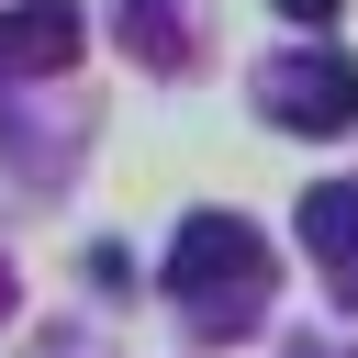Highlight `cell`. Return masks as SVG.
<instances>
[{
	"label": "cell",
	"instance_id": "6da1fadb",
	"mask_svg": "<svg viewBox=\"0 0 358 358\" xmlns=\"http://www.w3.org/2000/svg\"><path fill=\"white\" fill-rule=\"evenodd\" d=\"M168 302L213 336H235L257 302H268V235L246 213H179L168 235Z\"/></svg>",
	"mask_w": 358,
	"mask_h": 358
},
{
	"label": "cell",
	"instance_id": "7a4b0ae2",
	"mask_svg": "<svg viewBox=\"0 0 358 358\" xmlns=\"http://www.w3.org/2000/svg\"><path fill=\"white\" fill-rule=\"evenodd\" d=\"M257 101H268V123H291V134H347V123H358V67L324 56V45H302V56H280V67L257 78Z\"/></svg>",
	"mask_w": 358,
	"mask_h": 358
},
{
	"label": "cell",
	"instance_id": "3957f363",
	"mask_svg": "<svg viewBox=\"0 0 358 358\" xmlns=\"http://www.w3.org/2000/svg\"><path fill=\"white\" fill-rule=\"evenodd\" d=\"M78 0H11L0 11V67H22V78H45V67H67L78 56Z\"/></svg>",
	"mask_w": 358,
	"mask_h": 358
},
{
	"label": "cell",
	"instance_id": "277c9868",
	"mask_svg": "<svg viewBox=\"0 0 358 358\" xmlns=\"http://www.w3.org/2000/svg\"><path fill=\"white\" fill-rule=\"evenodd\" d=\"M302 246H324V257H336V280H347V302H358V179L302 190Z\"/></svg>",
	"mask_w": 358,
	"mask_h": 358
},
{
	"label": "cell",
	"instance_id": "5b68a950",
	"mask_svg": "<svg viewBox=\"0 0 358 358\" xmlns=\"http://www.w3.org/2000/svg\"><path fill=\"white\" fill-rule=\"evenodd\" d=\"M268 11H291V22H336V0H268Z\"/></svg>",
	"mask_w": 358,
	"mask_h": 358
}]
</instances>
